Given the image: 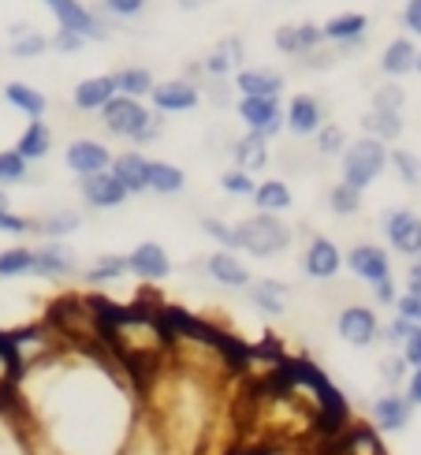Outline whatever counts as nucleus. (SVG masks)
<instances>
[{
    "label": "nucleus",
    "mask_w": 421,
    "mask_h": 455,
    "mask_svg": "<svg viewBox=\"0 0 421 455\" xmlns=\"http://www.w3.org/2000/svg\"><path fill=\"white\" fill-rule=\"evenodd\" d=\"M101 310V339H108L116 358L127 370H157L168 358V325L146 310H112L98 302Z\"/></svg>",
    "instance_id": "f257e3e1"
},
{
    "label": "nucleus",
    "mask_w": 421,
    "mask_h": 455,
    "mask_svg": "<svg viewBox=\"0 0 421 455\" xmlns=\"http://www.w3.org/2000/svg\"><path fill=\"white\" fill-rule=\"evenodd\" d=\"M101 120H105V127L112 131V135H120V139L135 142V146L157 142V139H161V131H164L161 116H153V112H149L142 101H135V98H120V93L101 108Z\"/></svg>",
    "instance_id": "f03ea898"
},
{
    "label": "nucleus",
    "mask_w": 421,
    "mask_h": 455,
    "mask_svg": "<svg viewBox=\"0 0 421 455\" xmlns=\"http://www.w3.org/2000/svg\"><path fill=\"white\" fill-rule=\"evenodd\" d=\"M235 235H239V251L254 254V258H273V254H283L287 246H291V228L273 213L246 217L242 224H235Z\"/></svg>",
    "instance_id": "7ed1b4c3"
},
{
    "label": "nucleus",
    "mask_w": 421,
    "mask_h": 455,
    "mask_svg": "<svg viewBox=\"0 0 421 455\" xmlns=\"http://www.w3.org/2000/svg\"><path fill=\"white\" fill-rule=\"evenodd\" d=\"M339 168H343V183L354 187V191H366V187L388 168V149L385 142H377L369 135H361L358 142H347V149L339 154Z\"/></svg>",
    "instance_id": "20e7f679"
},
{
    "label": "nucleus",
    "mask_w": 421,
    "mask_h": 455,
    "mask_svg": "<svg viewBox=\"0 0 421 455\" xmlns=\"http://www.w3.org/2000/svg\"><path fill=\"white\" fill-rule=\"evenodd\" d=\"M336 332L343 344H351V347H369L377 344V336H380V321L369 307H361V302H351V307H343L339 317H336Z\"/></svg>",
    "instance_id": "39448f33"
},
{
    "label": "nucleus",
    "mask_w": 421,
    "mask_h": 455,
    "mask_svg": "<svg viewBox=\"0 0 421 455\" xmlns=\"http://www.w3.org/2000/svg\"><path fill=\"white\" fill-rule=\"evenodd\" d=\"M64 164H68V172H75L79 180L98 176V172H108L112 149L105 142H98V139H75L64 149Z\"/></svg>",
    "instance_id": "423d86ee"
},
{
    "label": "nucleus",
    "mask_w": 421,
    "mask_h": 455,
    "mask_svg": "<svg viewBox=\"0 0 421 455\" xmlns=\"http://www.w3.org/2000/svg\"><path fill=\"white\" fill-rule=\"evenodd\" d=\"M347 269H351L361 283L377 288V283L392 280V258H388L385 246H377V243H358V246H351V254H347Z\"/></svg>",
    "instance_id": "0eeeda50"
},
{
    "label": "nucleus",
    "mask_w": 421,
    "mask_h": 455,
    "mask_svg": "<svg viewBox=\"0 0 421 455\" xmlns=\"http://www.w3.org/2000/svg\"><path fill=\"white\" fill-rule=\"evenodd\" d=\"M149 98L161 116H176V112H195L202 105V90L190 79H168V83H153Z\"/></svg>",
    "instance_id": "6e6552de"
},
{
    "label": "nucleus",
    "mask_w": 421,
    "mask_h": 455,
    "mask_svg": "<svg viewBox=\"0 0 421 455\" xmlns=\"http://www.w3.org/2000/svg\"><path fill=\"white\" fill-rule=\"evenodd\" d=\"M235 112L242 116V124L250 127L254 135H261V139L280 135V127H283V105H280V98H239Z\"/></svg>",
    "instance_id": "1a4fd4ad"
},
{
    "label": "nucleus",
    "mask_w": 421,
    "mask_h": 455,
    "mask_svg": "<svg viewBox=\"0 0 421 455\" xmlns=\"http://www.w3.org/2000/svg\"><path fill=\"white\" fill-rule=\"evenodd\" d=\"M45 4L52 8L56 23H60L64 30H75L83 37H108V27L83 4V0H45Z\"/></svg>",
    "instance_id": "9d476101"
},
{
    "label": "nucleus",
    "mask_w": 421,
    "mask_h": 455,
    "mask_svg": "<svg viewBox=\"0 0 421 455\" xmlns=\"http://www.w3.org/2000/svg\"><path fill=\"white\" fill-rule=\"evenodd\" d=\"M321 124H324V112H321V101L314 98V93H295V98L287 101V108H283V127L291 131L295 139L317 135Z\"/></svg>",
    "instance_id": "9b49d317"
},
{
    "label": "nucleus",
    "mask_w": 421,
    "mask_h": 455,
    "mask_svg": "<svg viewBox=\"0 0 421 455\" xmlns=\"http://www.w3.org/2000/svg\"><path fill=\"white\" fill-rule=\"evenodd\" d=\"M343 269V254H339V246L332 239H310V246H306V254H302V273L310 276V280H336Z\"/></svg>",
    "instance_id": "f8f14e48"
},
{
    "label": "nucleus",
    "mask_w": 421,
    "mask_h": 455,
    "mask_svg": "<svg viewBox=\"0 0 421 455\" xmlns=\"http://www.w3.org/2000/svg\"><path fill=\"white\" fill-rule=\"evenodd\" d=\"M273 45L283 56H310V52H317L324 45V34L314 23H283L273 34Z\"/></svg>",
    "instance_id": "ddd939ff"
},
{
    "label": "nucleus",
    "mask_w": 421,
    "mask_h": 455,
    "mask_svg": "<svg viewBox=\"0 0 421 455\" xmlns=\"http://www.w3.org/2000/svg\"><path fill=\"white\" fill-rule=\"evenodd\" d=\"M385 235L399 254H417L421 246V217L414 210H388L385 213Z\"/></svg>",
    "instance_id": "4468645a"
},
{
    "label": "nucleus",
    "mask_w": 421,
    "mask_h": 455,
    "mask_svg": "<svg viewBox=\"0 0 421 455\" xmlns=\"http://www.w3.org/2000/svg\"><path fill=\"white\" fill-rule=\"evenodd\" d=\"M414 419V403L407 400L403 392H385L373 400V426L385 429V433H399L407 429Z\"/></svg>",
    "instance_id": "2eb2a0df"
},
{
    "label": "nucleus",
    "mask_w": 421,
    "mask_h": 455,
    "mask_svg": "<svg viewBox=\"0 0 421 455\" xmlns=\"http://www.w3.org/2000/svg\"><path fill=\"white\" fill-rule=\"evenodd\" d=\"M232 86L239 90V98H280L283 75L273 68H242L232 75Z\"/></svg>",
    "instance_id": "dca6fc26"
},
{
    "label": "nucleus",
    "mask_w": 421,
    "mask_h": 455,
    "mask_svg": "<svg viewBox=\"0 0 421 455\" xmlns=\"http://www.w3.org/2000/svg\"><path fill=\"white\" fill-rule=\"evenodd\" d=\"M79 191H83V198L93 205V210H116V205H123L131 198L123 191V183L112 172H98V176L79 180Z\"/></svg>",
    "instance_id": "f3484780"
},
{
    "label": "nucleus",
    "mask_w": 421,
    "mask_h": 455,
    "mask_svg": "<svg viewBox=\"0 0 421 455\" xmlns=\"http://www.w3.org/2000/svg\"><path fill=\"white\" fill-rule=\"evenodd\" d=\"M127 273H135L142 280H164L171 273L168 251H164L161 243H139L135 251L127 254Z\"/></svg>",
    "instance_id": "a211bd4d"
},
{
    "label": "nucleus",
    "mask_w": 421,
    "mask_h": 455,
    "mask_svg": "<svg viewBox=\"0 0 421 455\" xmlns=\"http://www.w3.org/2000/svg\"><path fill=\"white\" fill-rule=\"evenodd\" d=\"M108 172L123 183V191H127V195H142V191H149V187H146L149 161L139 154V149H127V154H116V157H112V164H108Z\"/></svg>",
    "instance_id": "6ab92c4d"
},
{
    "label": "nucleus",
    "mask_w": 421,
    "mask_h": 455,
    "mask_svg": "<svg viewBox=\"0 0 421 455\" xmlns=\"http://www.w3.org/2000/svg\"><path fill=\"white\" fill-rule=\"evenodd\" d=\"M112 98H116V86H112V75H93V79H83L71 93L75 112H101Z\"/></svg>",
    "instance_id": "aec40b11"
},
{
    "label": "nucleus",
    "mask_w": 421,
    "mask_h": 455,
    "mask_svg": "<svg viewBox=\"0 0 421 455\" xmlns=\"http://www.w3.org/2000/svg\"><path fill=\"white\" fill-rule=\"evenodd\" d=\"M205 273L213 276L217 283H224V288H250V269L232 254V251H217L205 258Z\"/></svg>",
    "instance_id": "412c9836"
},
{
    "label": "nucleus",
    "mask_w": 421,
    "mask_h": 455,
    "mask_svg": "<svg viewBox=\"0 0 421 455\" xmlns=\"http://www.w3.org/2000/svg\"><path fill=\"white\" fill-rule=\"evenodd\" d=\"M369 30V19L361 15V12H347V15H336V19H329V23L321 27V34H324V42H339L343 49H354L358 42H361V34Z\"/></svg>",
    "instance_id": "4be33fe9"
},
{
    "label": "nucleus",
    "mask_w": 421,
    "mask_h": 455,
    "mask_svg": "<svg viewBox=\"0 0 421 455\" xmlns=\"http://www.w3.org/2000/svg\"><path fill=\"white\" fill-rule=\"evenodd\" d=\"M34 273L37 276H71L75 273V254L68 251L64 243H45V246H37L34 251Z\"/></svg>",
    "instance_id": "5701e85b"
},
{
    "label": "nucleus",
    "mask_w": 421,
    "mask_h": 455,
    "mask_svg": "<svg viewBox=\"0 0 421 455\" xmlns=\"http://www.w3.org/2000/svg\"><path fill=\"white\" fill-rule=\"evenodd\" d=\"M49 149H52V127L45 120H30L23 127V135H19V142H15V154L30 164V161L49 157Z\"/></svg>",
    "instance_id": "b1692460"
},
{
    "label": "nucleus",
    "mask_w": 421,
    "mask_h": 455,
    "mask_svg": "<svg viewBox=\"0 0 421 455\" xmlns=\"http://www.w3.org/2000/svg\"><path fill=\"white\" fill-rule=\"evenodd\" d=\"M232 161L235 168H242V172H261L265 164H269V139H261V135H242L235 146H232Z\"/></svg>",
    "instance_id": "393cba45"
},
{
    "label": "nucleus",
    "mask_w": 421,
    "mask_h": 455,
    "mask_svg": "<svg viewBox=\"0 0 421 455\" xmlns=\"http://www.w3.org/2000/svg\"><path fill=\"white\" fill-rule=\"evenodd\" d=\"M4 101H12V108H19L30 120H42L49 112V98L30 83H8L4 86Z\"/></svg>",
    "instance_id": "a878e982"
},
{
    "label": "nucleus",
    "mask_w": 421,
    "mask_h": 455,
    "mask_svg": "<svg viewBox=\"0 0 421 455\" xmlns=\"http://www.w3.org/2000/svg\"><path fill=\"white\" fill-rule=\"evenodd\" d=\"M250 302H254V310L269 314V317H280L287 310V283H280V280L250 283Z\"/></svg>",
    "instance_id": "bb28decb"
},
{
    "label": "nucleus",
    "mask_w": 421,
    "mask_h": 455,
    "mask_svg": "<svg viewBox=\"0 0 421 455\" xmlns=\"http://www.w3.org/2000/svg\"><path fill=\"white\" fill-rule=\"evenodd\" d=\"M414 56H417L414 42H407V37H392L388 49L380 52V71H385L388 79H399V75L414 71Z\"/></svg>",
    "instance_id": "cd10ccee"
},
{
    "label": "nucleus",
    "mask_w": 421,
    "mask_h": 455,
    "mask_svg": "<svg viewBox=\"0 0 421 455\" xmlns=\"http://www.w3.org/2000/svg\"><path fill=\"white\" fill-rule=\"evenodd\" d=\"M12 56H19V60H34V56L49 52V37L42 30H34L27 23H15L12 27V45H8Z\"/></svg>",
    "instance_id": "c85d7f7f"
},
{
    "label": "nucleus",
    "mask_w": 421,
    "mask_h": 455,
    "mask_svg": "<svg viewBox=\"0 0 421 455\" xmlns=\"http://www.w3.org/2000/svg\"><path fill=\"white\" fill-rule=\"evenodd\" d=\"M254 205L261 213H283V210H291V187H287L283 180H265L258 183V191H254Z\"/></svg>",
    "instance_id": "c756f323"
},
{
    "label": "nucleus",
    "mask_w": 421,
    "mask_h": 455,
    "mask_svg": "<svg viewBox=\"0 0 421 455\" xmlns=\"http://www.w3.org/2000/svg\"><path fill=\"white\" fill-rule=\"evenodd\" d=\"M112 86H116L120 98H149V90H153V75L146 68H120V71H112Z\"/></svg>",
    "instance_id": "7c9ffc66"
},
{
    "label": "nucleus",
    "mask_w": 421,
    "mask_h": 455,
    "mask_svg": "<svg viewBox=\"0 0 421 455\" xmlns=\"http://www.w3.org/2000/svg\"><path fill=\"white\" fill-rule=\"evenodd\" d=\"M183 172L176 164H168V161H149V176H146V187L153 195H179L183 191Z\"/></svg>",
    "instance_id": "2f4dec72"
},
{
    "label": "nucleus",
    "mask_w": 421,
    "mask_h": 455,
    "mask_svg": "<svg viewBox=\"0 0 421 455\" xmlns=\"http://www.w3.org/2000/svg\"><path fill=\"white\" fill-rule=\"evenodd\" d=\"M361 127L369 131V139L392 142V139L403 135V116H399V112H377V108H369L366 120H361Z\"/></svg>",
    "instance_id": "473e14b6"
},
{
    "label": "nucleus",
    "mask_w": 421,
    "mask_h": 455,
    "mask_svg": "<svg viewBox=\"0 0 421 455\" xmlns=\"http://www.w3.org/2000/svg\"><path fill=\"white\" fill-rule=\"evenodd\" d=\"M27 273H34L30 246H8V251H0V280H15V276H27Z\"/></svg>",
    "instance_id": "72a5a7b5"
},
{
    "label": "nucleus",
    "mask_w": 421,
    "mask_h": 455,
    "mask_svg": "<svg viewBox=\"0 0 421 455\" xmlns=\"http://www.w3.org/2000/svg\"><path fill=\"white\" fill-rule=\"evenodd\" d=\"M42 235H49V243H60L64 235H71V232H79L83 228V217L79 213H71V210H64V213H52V217H45L42 224H34Z\"/></svg>",
    "instance_id": "f704fd0d"
},
{
    "label": "nucleus",
    "mask_w": 421,
    "mask_h": 455,
    "mask_svg": "<svg viewBox=\"0 0 421 455\" xmlns=\"http://www.w3.org/2000/svg\"><path fill=\"white\" fill-rule=\"evenodd\" d=\"M0 455H37L34 441H27L15 422H8V414H0Z\"/></svg>",
    "instance_id": "c9c22d12"
},
{
    "label": "nucleus",
    "mask_w": 421,
    "mask_h": 455,
    "mask_svg": "<svg viewBox=\"0 0 421 455\" xmlns=\"http://www.w3.org/2000/svg\"><path fill=\"white\" fill-rule=\"evenodd\" d=\"M123 273H127V258L123 254H105L86 269V280L90 283H112V280H120Z\"/></svg>",
    "instance_id": "e433bc0d"
},
{
    "label": "nucleus",
    "mask_w": 421,
    "mask_h": 455,
    "mask_svg": "<svg viewBox=\"0 0 421 455\" xmlns=\"http://www.w3.org/2000/svg\"><path fill=\"white\" fill-rule=\"evenodd\" d=\"M23 373V366H19L15 358V347H12V336L0 332V392H8L15 385V377Z\"/></svg>",
    "instance_id": "4c0bfd02"
},
{
    "label": "nucleus",
    "mask_w": 421,
    "mask_h": 455,
    "mask_svg": "<svg viewBox=\"0 0 421 455\" xmlns=\"http://www.w3.org/2000/svg\"><path fill=\"white\" fill-rule=\"evenodd\" d=\"M329 205L339 217H354L361 210V191H354V187H347V183H336L329 191Z\"/></svg>",
    "instance_id": "58836bf2"
},
{
    "label": "nucleus",
    "mask_w": 421,
    "mask_h": 455,
    "mask_svg": "<svg viewBox=\"0 0 421 455\" xmlns=\"http://www.w3.org/2000/svg\"><path fill=\"white\" fill-rule=\"evenodd\" d=\"M220 187L232 198H254V191H258V183H254V176L250 172H242V168H227V172L220 176Z\"/></svg>",
    "instance_id": "ea45409f"
},
{
    "label": "nucleus",
    "mask_w": 421,
    "mask_h": 455,
    "mask_svg": "<svg viewBox=\"0 0 421 455\" xmlns=\"http://www.w3.org/2000/svg\"><path fill=\"white\" fill-rule=\"evenodd\" d=\"M343 149H347V135H343V127L321 124V131H317V154L321 157H336V154H343Z\"/></svg>",
    "instance_id": "a19ab883"
},
{
    "label": "nucleus",
    "mask_w": 421,
    "mask_h": 455,
    "mask_svg": "<svg viewBox=\"0 0 421 455\" xmlns=\"http://www.w3.org/2000/svg\"><path fill=\"white\" fill-rule=\"evenodd\" d=\"M23 180H27V161L15 149H0V187H12Z\"/></svg>",
    "instance_id": "79ce46f5"
},
{
    "label": "nucleus",
    "mask_w": 421,
    "mask_h": 455,
    "mask_svg": "<svg viewBox=\"0 0 421 455\" xmlns=\"http://www.w3.org/2000/svg\"><path fill=\"white\" fill-rule=\"evenodd\" d=\"M403 101H407V93L399 83H385V86L373 90V108L377 112H403Z\"/></svg>",
    "instance_id": "37998d69"
},
{
    "label": "nucleus",
    "mask_w": 421,
    "mask_h": 455,
    "mask_svg": "<svg viewBox=\"0 0 421 455\" xmlns=\"http://www.w3.org/2000/svg\"><path fill=\"white\" fill-rule=\"evenodd\" d=\"M392 168L399 176H403V183H410V187H417L421 183V161L410 154V149H392Z\"/></svg>",
    "instance_id": "c03bdc74"
},
{
    "label": "nucleus",
    "mask_w": 421,
    "mask_h": 455,
    "mask_svg": "<svg viewBox=\"0 0 421 455\" xmlns=\"http://www.w3.org/2000/svg\"><path fill=\"white\" fill-rule=\"evenodd\" d=\"M202 232H205V235H213V239L224 246V251H239L235 228H232V224H224L220 217H205V220H202Z\"/></svg>",
    "instance_id": "a18cd8bd"
},
{
    "label": "nucleus",
    "mask_w": 421,
    "mask_h": 455,
    "mask_svg": "<svg viewBox=\"0 0 421 455\" xmlns=\"http://www.w3.org/2000/svg\"><path fill=\"white\" fill-rule=\"evenodd\" d=\"M49 49H56V52H68V56H75V52H83L86 49V37L83 34H75V30H56L52 37H49Z\"/></svg>",
    "instance_id": "49530a36"
},
{
    "label": "nucleus",
    "mask_w": 421,
    "mask_h": 455,
    "mask_svg": "<svg viewBox=\"0 0 421 455\" xmlns=\"http://www.w3.org/2000/svg\"><path fill=\"white\" fill-rule=\"evenodd\" d=\"M105 12L108 15H116V19H139L146 12V0H101Z\"/></svg>",
    "instance_id": "de8ad7c7"
},
{
    "label": "nucleus",
    "mask_w": 421,
    "mask_h": 455,
    "mask_svg": "<svg viewBox=\"0 0 421 455\" xmlns=\"http://www.w3.org/2000/svg\"><path fill=\"white\" fill-rule=\"evenodd\" d=\"M399 347H403V355H399V358H403L407 366H414V370H417V366H421V325H414Z\"/></svg>",
    "instance_id": "09e8293b"
},
{
    "label": "nucleus",
    "mask_w": 421,
    "mask_h": 455,
    "mask_svg": "<svg viewBox=\"0 0 421 455\" xmlns=\"http://www.w3.org/2000/svg\"><path fill=\"white\" fill-rule=\"evenodd\" d=\"M395 310H399L403 321H410V325H421V295H399Z\"/></svg>",
    "instance_id": "8fccbe9b"
},
{
    "label": "nucleus",
    "mask_w": 421,
    "mask_h": 455,
    "mask_svg": "<svg viewBox=\"0 0 421 455\" xmlns=\"http://www.w3.org/2000/svg\"><path fill=\"white\" fill-rule=\"evenodd\" d=\"M0 232H12V235H23V232H34V220L19 217L12 210H0Z\"/></svg>",
    "instance_id": "3c124183"
},
{
    "label": "nucleus",
    "mask_w": 421,
    "mask_h": 455,
    "mask_svg": "<svg viewBox=\"0 0 421 455\" xmlns=\"http://www.w3.org/2000/svg\"><path fill=\"white\" fill-rule=\"evenodd\" d=\"M403 373H407V363H403L399 355H388L385 363H380V377H385V381H388L392 388H395L399 381H403Z\"/></svg>",
    "instance_id": "603ef678"
},
{
    "label": "nucleus",
    "mask_w": 421,
    "mask_h": 455,
    "mask_svg": "<svg viewBox=\"0 0 421 455\" xmlns=\"http://www.w3.org/2000/svg\"><path fill=\"white\" fill-rule=\"evenodd\" d=\"M403 27L410 34H421V0H407V8H403Z\"/></svg>",
    "instance_id": "864d4df0"
},
{
    "label": "nucleus",
    "mask_w": 421,
    "mask_h": 455,
    "mask_svg": "<svg viewBox=\"0 0 421 455\" xmlns=\"http://www.w3.org/2000/svg\"><path fill=\"white\" fill-rule=\"evenodd\" d=\"M410 329H414V325H410V321H403V317H395V321H392V325L385 329V339H388V344H395V347H399V344H403V339H407V332H410Z\"/></svg>",
    "instance_id": "5fc2aeb1"
},
{
    "label": "nucleus",
    "mask_w": 421,
    "mask_h": 455,
    "mask_svg": "<svg viewBox=\"0 0 421 455\" xmlns=\"http://www.w3.org/2000/svg\"><path fill=\"white\" fill-rule=\"evenodd\" d=\"M373 295H377V302H380V307H392V302L399 299V295H395V280L377 283V288H373Z\"/></svg>",
    "instance_id": "6e6d98bb"
},
{
    "label": "nucleus",
    "mask_w": 421,
    "mask_h": 455,
    "mask_svg": "<svg viewBox=\"0 0 421 455\" xmlns=\"http://www.w3.org/2000/svg\"><path fill=\"white\" fill-rule=\"evenodd\" d=\"M407 400H410L414 407H421V366L407 377Z\"/></svg>",
    "instance_id": "4d7b16f0"
},
{
    "label": "nucleus",
    "mask_w": 421,
    "mask_h": 455,
    "mask_svg": "<svg viewBox=\"0 0 421 455\" xmlns=\"http://www.w3.org/2000/svg\"><path fill=\"white\" fill-rule=\"evenodd\" d=\"M407 295H421V265L407 273Z\"/></svg>",
    "instance_id": "13d9d810"
},
{
    "label": "nucleus",
    "mask_w": 421,
    "mask_h": 455,
    "mask_svg": "<svg viewBox=\"0 0 421 455\" xmlns=\"http://www.w3.org/2000/svg\"><path fill=\"white\" fill-rule=\"evenodd\" d=\"M205 4H213V0H179L183 12H198V8H205Z\"/></svg>",
    "instance_id": "bf43d9fd"
},
{
    "label": "nucleus",
    "mask_w": 421,
    "mask_h": 455,
    "mask_svg": "<svg viewBox=\"0 0 421 455\" xmlns=\"http://www.w3.org/2000/svg\"><path fill=\"white\" fill-rule=\"evenodd\" d=\"M0 210H8V191H0Z\"/></svg>",
    "instance_id": "052dcab7"
},
{
    "label": "nucleus",
    "mask_w": 421,
    "mask_h": 455,
    "mask_svg": "<svg viewBox=\"0 0 421 455\" xmlns=\"http://www.w3.org/2000/svg\"><path fill=\"white\" fill-rule=\"evenodd\" d=\"M414 71H417V75H421V52H417V56H414Z\"/></svg>",
    "instance_id": "680f3d73"
},
{
    "label": "nucleus",
    "mask_w": 421,
    "mask_h": 455,
    "mask_svg": "<svg viewBox=\"0 0 421 455\" xmlns=\"http://www.w3.org/2000/svg\"><path fill=\"white\" fill-rule=\"evenodd\" d=\"M417 258H421V246H417ZM417 265H421V261H417Z\"/></svg>",
    "instance_id": "e2e57ef3"
}]
</instances>
